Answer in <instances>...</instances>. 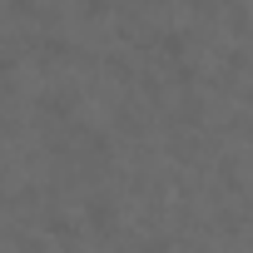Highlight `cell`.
<instances>
[{"instance_id":"cell-2","label":"cell","mask_w":253,"mask_h":253,"mask_svg":"<svg viewBox=\"0 0 253 253\" xmlns=\"http://www.w3.org/2000/svg\"><path fill=\"white\" fill-rule=\"evenodd\" d=\"M194 5H209V0H194ZM213 5H218V0H213Z\"/></svg>"},{"instance_id":"cell-1","label":"cell","mask_w":253,"mask_h":253,"mask_svg":"<svg viewBox=\"0 0 253 253\" xmlns=\"http://www.w3.org/2000/svg\"><path fill=\"white\" fill-rule=\"evenodd\" d=\"M80 5H84V10H104V5H109V0H80Z\"/></svg>"}]
</instances>
